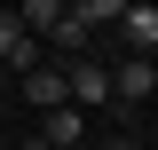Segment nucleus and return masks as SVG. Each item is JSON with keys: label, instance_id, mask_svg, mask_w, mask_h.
<instances>
[{"label": "nucleus", "instance_id": "obj_11", "mask_svg": "<svg viewBox=\"0 0 158 150\" xmlns=\"http://www.w3.org/2000/svg\"><path fill=\"white\" fill-rule=\"evenodd\" d=\"M79 150H103V142H79Z\"/></svg>", "mask_w": 158, "mask_h": 150}, {"label": "nucleus", "instance_id": "obj_10", "mask_svg": "<svg viewBox=\"0 0 158 150\" xmlns=\"http://www.w3.org/2000/svg\"><path fill=\"white\" fill-rule=\"evenodd\" d=\"M111 150H150V142H111Z\"/></svg>", "mask_w": 158, "mask_h": 150}, {"label": "nucleus", "instance_id": "obj_1", "mask_svg": "<svg viewBox=\"0 0 158 150\" xmlns=\"http://www.w3.org/2000/svg\"><path fill=\"white\" fill-rule=\"evenodd\" d=\"M63 79H71V103L79 111H103V103H111V63L79 56V63H63Z\"/></svg>", "mask_w": 158, "mask_h": 150}, {"label": "nucleus", "instance_id": "obj_9", "mask_svg": "<svg viewBox=\"0 0 158 150\" xmlns=\"http://www.w3.org/2000/svg\"><path fill=\"white\" fill-rule=\"evenodd\" d=\"M16 150H48V142H40V134H24V142H16Z\"/></svg>", "mask_w": 158, "mask_h": 150}, {"label": "nucleus", "instance_id": "obj_4", "mask_svg": "<svg viewBox=\"0 0 158 150\" xmlns=\"http://www.w3.org/2000/svg\"><path fill=\"white\" fill-rule=\"evenodd\" d=\"M40 142H48V150H79V142H87V111H79V103L48 111V119H40Z\"/></svg>", "mask_w": 158, "mask_h": 150}, {"label": "nucleus", "instance_id": "obj_5", "mask_svg": "<svg viewBox=\"0 0 158 150\" xmlns=\"http://www.w3.org/2000/svg\"><path fill=\"white\" fill-rule=\"evenodd\" d=\"M63 16H71V0H16V24H24L32 40H40V32H56Z\"/></svg>", "mask_w": 158, "mask_h": 150}, {"label": "nucleus", "instance_id": "obj_3", "mask_svg": "<svg viewBox=\"0 0 158 150\" xmlns=\"http://www.w3.org/2000/svg\"><path fill=\"white\" fill-rule=\"evenodd\" d=\"M150 87H158V63H150V56H127V63H111V103H142Z\"/></svg>", "mask_w": 158, "mask_h": 150}, {"label": "nucleus", "instance_id": "obj_6", "mask_svg": "<svg viewBox=\"0 0 158 150\" xmlns=\"http://www.w3.org/2000/svg\"><path fill=\"white\" fill-rule=\"evenodd\" d=\"M118 32H127V48H135V56H158V8H127V16H118Z\"/></svg>", "mask_w": 158, "mask_h": 150}, {"label": "nucleus", "instance_id": "obj_2", "mask_svg": "<svg viewBox=\"0 0 158 150\" xmlns=\"http://www.w3.org/2000/svg\"><path fill=\"white\" fill-rule=\"evenodd\" d=\"M24 95H32V111H63V103H71L63 63H32V71H24Z\"/></svg>", "mask_w": 158, "mask_h": 150}, {"label": "nucleus", "instance_id": "obj_7", "mask_svg": "<svg viewBox=\"0 0 158 150\" xmlns=\"http://www.w3.org/2000/svg\"><path fill=\"white\" fill-rule=\"evenodd\" d=\"M71 16H79V24H87V32H95V24H118V16H127V0H79Z\"/></svg>", "mask_w": 158, "mask_h": 150}, {"label": "nucleus", "instance_id": "obj_8", "mask_svg": "<svg viewBox=\"0 0 158 150\" xmlns=\"http://www.w3.org/2000/svg\"><path fill=\"white\" fill-rule=\"evenodd\" d=\"M16 40H24V24H16V8H0V63L16 56Z\"/></svg>", "mask_w": 158, "mask_h": 150}]
</instances>
